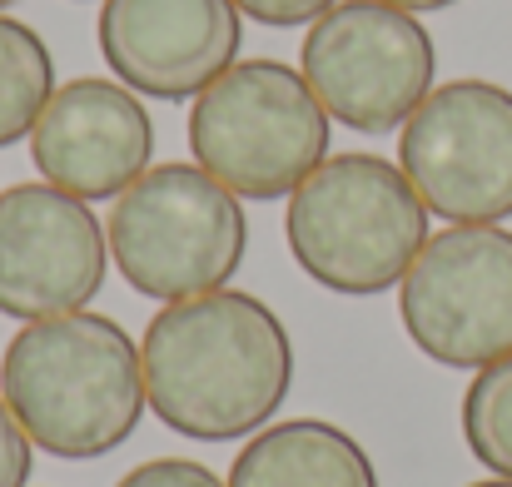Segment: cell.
<instances>
[{"label":"cell","mask_w":512,"mask_h":487,"mask_svg":"<svg viewBox=\"0 0 512 487\" xmlns=\"http://www.w3.org/2000/svg\"><path fill=\"white\" fill-rule=\"evenodd\" d=\"M229 487H378L358 438L324 418L259 428L229 468Z\"/></svg>","instance_id":"cell-12"},{"label":"cell","mask_w":512,"mask_h":487,"mask_svg":"<svg viewBox=\"0 0 512 487\" xmlns=\"http://www.w3.org/2000/svg\"><path fill=\"white\" fill-rule=\"evenodd\" d=\"M463 438L473 448V458L498 473L512 478V353L478 368V378L463 393Z\"/></svg>","instance_id":"cell-14"},{"label":"cell","mask_w":512,"mask_h":487,"mask_svg":"<svg viewBox=\"0 0 512 487\" xmlns=\"http://www.w3.org/2000/svg\"><path fill=\"white\" fill-rule=\"evenodd\" d=\"M10 5H15V0H0V15H5V10H10Z\"/></svg>","instance_id":"cell-20"},{"label":"cell","mask_w":512,"mask_h":487,"mask_svg":"<svg viewBox=\"0 0 512 487\" xmlns=\"http://www.w3.org/2000/svg\"><path fill=\"white\" fill-rule=\"evenodd\" d=\"M110 269L105 224L55 184L0 194V314L35 324L85 309Z\"/></svg>","instance_id":"cell-9"},{"label":"cell","mask_w":512,"mask_h":487,"mask_svg":"<svg viewBox=\"0 0 512 487\" xmlns=\"http://www.w3.org/2000/svg\"><path fill=\"white\" fill-rule=\"evenodd\" d=\"M299 70L329 120L358 135H393L428 100L438 50L418 15L383 0H339L309 25Z\"/></svg>","instance_id":"cell-6"},{"label":"cell","mask_w":512,"mask_h":487,"mask_svg":"<svg viewBox=\"0 0 512 487\" xmlns=\"http://www.w3.org/2000/svg\"><path fill=\"white\" fill-rule=\"evenodd\" d=\"M189 150L239 199H284L329 160V110L304 70L234 60L189 110Z\"/></svg>","instance_id":"cell-4"},{"label":"cell","mask_w":512,"mask_h":487,"mask_svg":"<svg viewBox=\"0 0 512 487\" xmlns=\"http://www.w3.org/2000/svg\"><path fill=\"white\" fill-rule=\"evenodd\" d=\"M155 155V120L120 80H70L30 130V160L45 184L75 199H120Z\"/></svg>","instance_id":"cell-11"},{"label":"cell","mask_w":512,"mask_h":487,"mask_svg":"<svg viewBox=\"0 0 512 487\" xmlns=\"http://www.w3.org/2000/svg\"><path fill=\"white\" fill-rule=\"evenodd\" d=\"M0 398L50 458H105L135 438L150 403L140 343L90 309L35 319L5 343Z\"/></svg>","instance_id":"cell-2"},{"label":"cell","mask_w":512,"mask_h":487,"mask_svg":"<svg viewBox=\"0 0 512 487\" xmlns=\"http://www.w3.org/2000/svg\"><path fill=\"white\" fill-rule=\"evenodd\" d=\"M468 487H512V478H488V483H468Z\"/></svg>","instance_id":"cell-19"},{"label":"cell","mask_w":512,"mask_h":487,"mask_svg":"<svg viewBox=\"0 0 512 487\" xmlns=\"http://www.w3.org/2000/svg\"><path fill=\"white\" fill-rule=\"evenodd\" d=\"M115 487H229V483H219V478H214L204 463H194V458H155V463L130 468Z\"/></svg>","instance_id":"cell-15"},{"label":"cell","mask_w":512,"mask_h":487,"mask_svg":"<svg viewBox=\"0 0 512 487\" xmlns=\"http://www.w3.org/2000/svg\"><path fill=\"white\" fill-rule=\"evenodd\" d=\"M239 5L234 0H105L100 5V55L150 100L204 95L239 55Z\"/></svg>","instance_id":"cell-10"},{"label":"cell","mask_w":512,"mask_h":487,"mask_svg":"<svg viewBox=\"0 0 512 487\" xmlns=\"http://www.w3.org/2000/svg\"><path fill=\"white\" fill-rule=\"evenodd\" d=\"M294 264L329 294L373 299L413 269L428 244V204L398 164L378 155H329L284 214Z\"/></svg>","instance_id":"cell-3"},{"label":"cell","mask_w":512,"mask_h":487,"mask_svg":"<svg viewBox=\"0 0 512 487\" xmlns=\"http://www.w3.org/2000/svg\"><path fill=\"white\" fill-rule=\"evenodd\" d=\"M105 239L135 294L179 304L234 279L249 249V219L239 194L199 164H155L115 199Z\"/></svg>","instance_id":"cell-5"},{"label":"cell","mask_w":512,"mask_h":487,"mask_svg":"<svg viewBox=\"0 0 512 487\" xmlns=\"http://www.w3.org/2000/svg\"><path fill=\"white\" fill-rule=\"evenodd\" d=\"M55 95V55L25 25L0 15V150L30 140Z\"/></svg>","instance_id":"cell-13"},{"label":"cell","mask_w":512,"mask_h":487,"mask_svg":"<svg viewBox=\"0 0 512 487\" xmlns=\"http://www.w3.org/2000/svg\"><path fill=\"white\" fill-rule=\"evenodd\" d=\"M398 169L448 224H503L512 214V90L448 80L408 115Z\"/></svg>","instance_id":"cell-8"},{"label":"cell","mask_w":512,"mask_h":487,"mask_svg":"<svg viewBox=\"0 0 512 487\" xmlns=\"http://www.w3.org/2000/svg\"><path fill=\"white\" fill-rule=\"evenodd\" d=\"M155 418L194 443H234L284 408L294 388V338L284 319L239 289L165 304L140 343Z\"/></svg>","instance_id":"cell-1"},{"label":"cell","mask_w":512,"mask_h":487,"mask_svg":"<svg viewBox=\"0 0 512 487\" xmlns=\"http://www.w3.org/2000/svg\"><path fill=\"white\" fill-rule=\"evenodd\" d=\"M383 5H398V10L418 15V10H443V5H458V0H383Z\"/></svg>","instance_id":"cell-18"},{"label":"cell","mask_w":512,"mask_h":487,"mask_svg":"<svg viewBox=\"0 0 512 487\" xmlns=\"http://www.w3.org/2000/svg\"><path fill=\"white\" fill-rule=\"evenodd\" d=\"M234 5H239V15H249L269 30H294V25H314L339 0H234Z\"/></svg>","instance_id":"cell-17"},{"label":"cell","mask_w":512,"mask_h":487,"mask_svg":"<svg viewBox=\"0 0 512 487\" xmlns=\"http://www.w3.org/2000/svg\"><path fill=\"white\" fill-rule=\"evenodd\" d=\"M30 468H35V443L10 413V403L0 398V487H25Z\"/></svg>","instance_id":"cell-16"},{"label":"cell","mask_w":512,"mask_h":487,"mask_svg":"<svg viewBox=\"0 0 512 487\" xmlns=\"http://www.w3.org/2000/svg\"><path fill=\"white\" fill-rule=\"evenodd\" d=\"M398 319L443 368H488L512 353V229L453 224L428 234L398 284Z\"/></svg>","instance_id":"cell-7"}]
</instances>
